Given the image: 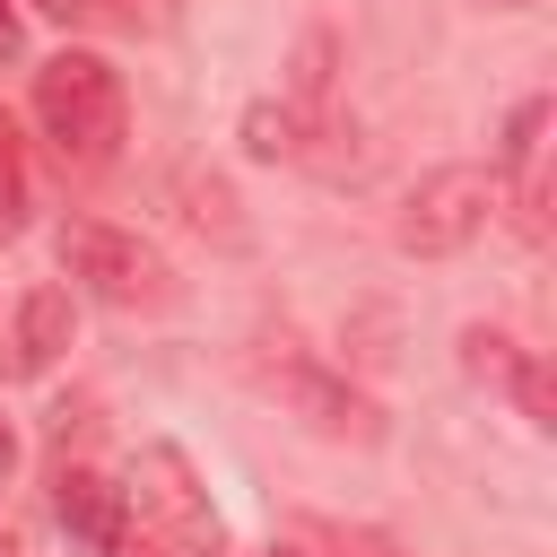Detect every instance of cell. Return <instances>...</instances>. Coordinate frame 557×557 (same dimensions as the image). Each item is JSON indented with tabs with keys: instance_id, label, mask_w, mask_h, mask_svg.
I'll return each mask as SVG.
<instances>
[{
	"instance_id": "4",
	"label": "cell",
	"mask_w": 557,
	"mask_h": 557,
	"mask_svg": "<svg viewBox=\"0 0 557 557\" xmlns=\"http://www.w3.org/2000/svg\"><path fill=\"white\" fill-rule=\"evenodd\" d=\"M131 487H139V505H148V513H165V522H174V540H183V548H218V513H209V496L191 487V461H183L174 444H148V453H139V470H131Z\"/></svg>"
},
{
	"instance_id": "10",
	"label": "cell",
	"mask_w": 557,
	"mask_h": 557,
	"mask_svg": "<svg viewBox=\"0 0 557 557\" xmlns=\"http://www.w3.org/2000/svg\"><path fill=\"white\" fill-rule=\"evenodd\" d=\"M244 148H252V157H296V148H305V139H296V113H287V104H278V113H270V104H252Z\"/></svg>"
},
{
	"instance_id": "17",
	"label": "cell",
	"mask_w": 557,
	"mask_h": 557,
	"mask_svg": "<svg viewBox=\"0 0 557 557\" xmlns=\"http://www.w3.org/2000/svg\"><path fill=\"white\" fill-rule=\"evenodd\" d=\"M278 557H296V548H278Z\"/></svg>"
},
{
	"instance_id": "15",
	"label": "cell",
	"mask_w": 557,
	"mask_h": 557,
	"mask_svg": "<svg viewBox=\"0 0 557 557\" xmlns=\"http://www.w3.org/2000/svg\"><path fill=\"white\" fill-rule=\"evenodd\" d=\"M496 9H531V0H496Z\"/></svg>"
},
{
	"instance_id": "2",
	"label": "cell",
	"mask_w": 557,
	"mask_h": 557,
	"mask_svg": "<svg viewBox=\"0 0 557 557\" xmlns=\"http://www.w3.org/2000/svg\"><path fill=\"white\" fill-rule=\"evenodd\" d=\"M496 200H505L496 165H435V174L409 183V200H400V218H392V244L418 252V261H444V252H461V244L487 235Z\"/></svg>"
},
{
	"instance_id": "3",
	"label": "cell",
	"mask_w": 557,
	"mask_h": 557,
	"mask_svg": "<svg viewBox=\"0 0 557 557\" xmlns=\"http://www.w3.org/2000/svg\"><path fill=\"white\" fill-rule=\"evenodd\" d=\"M61 270L104 305H165V261L104 218H61Z\"/></svg>"
},
{
	"instance_id": "7",
	"label": "cell",
	"mask_w": 557,
	"mask_h": 557,
	"mask_svg": "<svg viewBox=\"0 0 557 557\" xmlns=\"http://www.w3.org/2000/svg\"><path fill=\"white\" fill-rule=\"evenodd\" d=\"M461 366H470L479 383H505V392H513L531 418H548V383H540V366H531V357H522L505 331H461Z\"/></svg>"
},
{
	"instance_id": "11",
	"label": "cell",
	"mask_w": 557,
	"mask_h": 557,
	"mask_svg": "<svg viewBox=\"0 0 557 557\" xmlns=\"http://www.w3.org/2000/svg\"><path fill=\"white\" fill-rule=\"evenodd\" d=\"M35 9H44V17H61V26H78V17H104L113 0H35Z\"/></svg>"
},
{
	"instance_id": "14",
	"label": "cell",
	"mask_w": 557,
	"mask_h": 557,
	"mask_svg": "<svg viewBox=\"0 0 557 557\" xmlns=\"http://www.w3.org/2000/svg\"><path fill=\"white\" fill-rule=\"evenodd\" d=\"M9 470H17V426L0 418V479H9Z\"/></svg>"
},
{
	"instance_id": "5",
	"label": "cell",
	"mask_w": 557,
	"mask_h": 557,
	"mask_svg": "<svg viewBox=\"0 0 557 557\" xmlns=\"http://www.w3.org/2000/svg\"><path fill=\"white\" fill-rule=\"evenodd\" d=\"M52 513H61V531H70L78 548H96V557H113L122 531H131V496H122L113 479H96V470H61Z\"/></svg>"
},
{
	"instance_id": "13",
	"label": "cell",
	"mask_w": 557,
	"mask_h": 557,
	"mask_svg": "<svg viewBox=\"0 0 557 557\" xmlns=\"http://www.w3.org/2000/svg\"><path fill=\"white\" fill-rule=\"evenodd\" d=\"M113 557H174V548H157V540H131V531H122V548H113Z\"/></svg>"
},
{
	"instance_id": "16",
	"label": "cell",
	"mask_w": 557,
	"mask_h": 557,
	"mask_svg": "<svg viewBox=\"0 0 557 557\" xmlns=\"http://www.w3.org/2000/svg\"><path fill=\"white\" fill-rule=\"evenodd\" d=\"M0 557H17V548H9V531H0Z\"/></svg>"
},
{
	"instance_id": "8",
	"label": "cell",
	"mask_w": 557,
	"mask_h": 557,
	"mask_svg": "<svg viewBox=\"0 0 557 557\" xmlns=\"http://www.w3.org/2000/svg\"><path fill=\"white\" fill-rule=\"evenodd\" d=\"M261 374H270V383H278V392H287V400H296V409H305L313 426H331V435L366 418V409H357V400H348L339 383H322V374H313L305 357H261Z\"/></svg>"
},
{
	"instance_id": "9",
	"label": "cell",
	"mask_w": 557,
	"mask_h": 557,
	"mask_svg": "<svg viewBox=\"0 0 557 557\" xmlns=\"http://www.w3.org/2000/svg\"><path fill=\"white\" fill-rule=\"evenodd\" d=\"M26 226V165H17V131H9V113H0V244Z\"/></svg>"
},
{
	"instance_id": "12",
	"label": "cell",
	"mask_w": 557,
	"mask_h": 557,
	"mask_svg": "<svg viewBox=\"0 0 557 557\" xmlns=\"http://www.w3.org/2000/svg\"><path fill=\"white\" fill-rule=\"evenodd\" d=\"M17 52H26V26H17V9L0 0V61H17Z\"/></svg>"
},
{
	"instance_id": "6",
	"label": "cell",
	"mask_w": 557,
	"mask_h": 557,
	"mask_svg": "<svg viewBox=\"0 0 557 557\" xmlns=\"http://www.w3.org/2000/svg\"><path fill=\"white\" fill-rule=\"evenodd\" d=\"M61 348H70V296H61V287H26L17 313H9V357H17V374H52Z\"/></svg>"
},
{
	"instance_id": "1",
	"label": "cell",
	"mask_w": 557,
	"mask_h": 557,
	"mask_svg": "<svg viewBox=\"0 0 557 557\" xmlns=\"http://www.w3.org/2000/svg\"><path fill=\"white\" fill-rule=\"evenodd\" d=\"M122 70L104 52H52L35 70V131L61 148V165H104L122 148Z\"/></svg>"
}]
</instances>
